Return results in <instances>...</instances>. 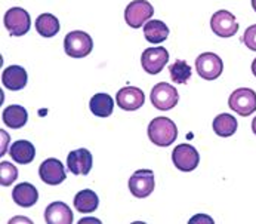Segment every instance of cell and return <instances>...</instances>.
Wrapping results in <instances>:
<instances>
[{
	"instance_id": "32",
	"label": "cell",
	"mask_w": 256,
	"mask_h": 224,
	"mask_svg": "<svg viewBox=\"0 0 256 224\" xmlns=\"http://www.w3.org/2000/svg\"><path fill=\"white\" fill-rule=\"evenodd\" d=\"M252 73L256 76V58L254 60V63H252Z\"/></svg>"
},
{
	"instance_id": "21",
	"label": "cell",
	"mask_w": 256,
	"mask_h": 224,
	"mask_svg": "<svg viewBox=\"0 0 256 224\" xmlns=\"http://www.w3.org/2000/svg\"><path fill=\"white\" fill-rule=\"evenodd\" d=\"M237 126H238L237 119L234 116L228 114V113H220L214 119V131H215V134L220 135V137H224V138L234 135L236 131H237Z\"/></svg>"
},
{
	"instance_id": "29",
	"label": "cell",
	"mask_w": 256,
	"mask_h": 224,
	"mask_svg": "<svg viewBox=\"0 0 256 224\" xmlns=\"http://www.w3.org/2000/svg\"><path fill=\"white\" fill-rule=\"evenodd\" d=\"M2 138H3V143H2V151H0V156H3L4 154V151L8 149V143H9V135L4 132V131H2Z\"/></svg>"
},
{
	"instance_id": "22",
	"label": "cell",
	"mask_w": 256,
	"mask_h": 224,
	"mask_svg": "<svg viewBox=\"0 0 256 224\" xmlns=\"http://www.w3.org/2000/svg\"><path fill=\"white\" fill-rule=\"evenodd\" d=\"M90 112L94 113L98 117H108L112 114V109H114V101L112 97L108 94H95L90 98L89 103Z\"/></svg>"
},
{
	"instance_id": "8",
	"label": "cell",
	"mask_w": 256,
	"mask_h": 224,
	"mask_svg": "<svg viewBox=\"0 0 256 224\" xmlns=\"http://www.w3.org/2000/svg\"><path fill=\"white\" fill-rule=\"evenodd\" d=\"M172 162L180 171L190 172L198 166L200 154L191 144H180L172 151Z\"/></svg>"
},
{
	"instance_id": "12",
	"label": "cell",
	"mask_w": 256,
	"mask_h": 224,
	"mask_svg": "<svg viewBox=\"0 0 256 224\" xmlns=\"http://www.w3.org/2000/svg\"><path fill=\"white\" fill-rule=\"evenodd\" d=\"M116 103L120 109L126 112H135L141 109L146 103V95L140 88L124 86L116 95Z\"/></svg>"
},
{
	"instance_id": "16",
	"label": "cell",
	"mask_w": 256,
	"mask_h": 224,
	"mask_svg": "<svg viewBox=\"0 0 256 224\" xmlns=\"http://www.w3.org/2000/svg\"><path fill=\"white\" fill-rule=\"evenodd\" d=\"M2 83L9 91H20L27 85V72L20 66H9L3 70Z\"/></svg>"
},
{
	"instance_id": "11",
	"label": "cell",
	"mask_w": 256,
	"mask_h": 224,
	"mask_svg": "<svg viewBox=\"0 0 256 224\" xmlns=\"http://www.w3.org/2000/svg\"><path fill=\"white\" fill-rule=\"evenodd\" d=\"M169 52L164 48H148L141 55V64L142 69L148 75H157L160 73L164 66L168 64Z\"/></svg>"
},
{
	"instance_id": "14",
	"label": "cell",
	"mask_w": 256,
	"mask_h": 224,
	"mask_svg": "<svg viewBox=\"0 0 256 224\" xmlns=\"http://www.w3.org/2000/svg\"><path fill=\"white\" fill-rule=\"evenodd\" d=\"M67 166L74 175H88L92 169V154L86 149H77L68 153Z\"/></svg>"
},
{
	"instance_id": "30",
	"label": "cell",
	"mask_w": 256,
	"mask_h": 224,
	"mask_svg": "<svg viewBox=\"0 0 256 224\" xmlns=\"http://www.w3.org/2000/svg\"><path fill=\"white\" fill-rule=\"evenodd\" d=\"M88 221H90V223H92V221H95V223H100L98 220H92V218H84V220H82L80 223H88Z\"/></svg>"
},
{
	"instance_id": "4",
	"label": "cell",
	"mask_w": 256,
	"mask_h": 224,
	"mask_svg": "<svg viewBox=\"0 0 256 224\" xmlns=\"http://www.w3.org/2000/svg\"><path fill=\"white\" fill-rule=\"evenodd\" d=\"M228 106L232 112L248 117L256 110V92L250 88H238L230 95Z\"/></svg>"
},
{
	"instance_id": "28",
	"label": "cell",
	"mask_w": 256,
	"mask_h": 224,
	"mask_svg": "<svg viewBox=\"0 0 256 224\" xmlns=\"http://www.w3.org/2000/svg\"><path fill=\"white\" fill-rule=\"evenodd\" d=\"M214 223V220L210 218V217H206V215H203V214H200V215H197V217H194V218H191L190 220V223Z\"/></svg>"
},
{
	"instance_id": "9",
	"label": "cell",
	"mask_w": 256,
	"mask_h": 224,
	"mask_svg": "<svg viewBox=\"0 0 256 224\" xmlns=\"http://www.w3.org/2000/svg\"><path fill=\"white\" fill-rule=\"evenodd\" d=\"M210 29L220 38H232L238 32V24H237L236 17L231 12L220 9L212 15Z\"/></svg>"
},
{
	"instance_id": "6",
	"label": "cell",
	"mask_w": 256,
	"mask_h": 224,
	"mask_svg": "<svg viewBox=\"0 0 256 224\" xmlns=\"http://www.w3.org/2000/svg\"><path fill=\"white\" fill-rule=\"evenodd\" d=\"M178 101H180L178 91L170 83L160 82L151 91V103L157 110H164V112L170 110L178 104Z\"/></svg>"
},
{
	"instance_id": "23",
	"label": "cell",
	"mask_w": 256,
	"mask_h": 224,
	"mask_svg": "<svg viewBox=\"0 0 256 224\" xmlns=\"http://www.w3.org/2000/svg\"><path fill=\"white\" fill-rule=\"evenodd\" d=\"M144 36L150 43H162L169 36V29L163 21L151 20L144 26Z\"/></svg>"
},
{
	"instance_id": "33",
	"label": "cell",
	"mask_w": 256,
	"mask_h": 224,
	"mask_svg": "<svg viewBox=\"0 0 256 224\" xmlns=\"http://www.w3.org/2000/svg\"><path fill=\"white\" fill-rule=\"evenodd\" d=\"M252 8L255 9V12H256V0H252Z\"/></svg>"
},
{
	"instance_id": "7",
	"label": "cell",
	"mask_w": 256,
	"mask_h": 224,
	"mask_svg": "<svg viewBox=\"0 0 256 224\" xmlns=\"http://www.w3.org/2000/svg\"><path fill=\"white\" fill-rule=\"evenodd\" d=\"M224 64L220 55L214 52H204L196 60V72L197 75L206 80H215L222 75Z\"/></svg>"
},
{
	"instance_id": "3",
	"label": "cell",
	"mask_w": 256,
	"mask_h": 224,
	"mask_svg": "<svg viewBox=\"0 0 256 224\" xmlns=\"http://www.w3.org/2000/svg\"><path fill=\"white\" fill-rule=\"evenodd\" d=\"M3 23H4V27L9 32V35L14 38L27 35L30 32V26H32L30 14L22 8H10L6 12Z\"/></svg>"
},
{
	"instance_id": "25",
	"label": "cell",
	"mask_w": 256,
	"mask_h": 224,
	"mask_svg": "<svg viewBox=\"0 0 256 224\" xmlns=\"http://www.w3.org/2000/svg\"><path fill=\"white\" fill-rule=\"evenodd\" d=\"M169 73L172 77L174 83H180V85H185L190 77H191V67L188 66V63H185L182 60L175 61L170 67H169Z\"/></svg>"
},
{
	"instance_id": "2",
	"label": "cell",
	"mask_w": 256,
	"mask_h": 224,
	"mask_svg": "<svg viewBox=\"0 0 256 224\" xmlns=\"http://www.w3.org/2000/svg\"><path fill=\"white\" fill-rule=\"evenodd\" d=\"M94 42L84 32H70L64 39V51L72 58H84L92 52Z\"/></svg>"
},
{
	"instance_id": "17",
	"label": "cell",
	"mask_w": 256,
	"mask_h": 224,
	"mask_svg": "<svg viewBox=\"0 0 256 224\" xmlns=\"http://www.w3.org/2000/svg\"><path fill=\"white\" fill-rule=\"evenodd\" d=\"M12 199L16 205L22 208L33 206L38 199L37 188L30 183H20L18 186L12 190Z\"/></svg>"
},
{
	"instance_id": "13",
	"label": "cell",
	"mask_w": 256,
	"mask_h": 224,
	"mask_svg": "<svg viewBox=\"0 0 256 224\" xmlns=\"http://www.w3.org/2000/svg\"><path fill=\"white\" fill-rule=\"evenodd\" d=\"M38 175L42 181L49 186H58L67 178L62 162L58 159H52V157L42 162V165L38 166Z\"/></svg>"
},
{
	"instance_id": "31",
	"label": "cell",
	"mask_w": 256,
	"mask_h": 224,
	"mask_svg": "<svg viewBox=\"0 0 256 224\" xmlns=\"http://www.w3.org/2000/svg\"><path fill=\"white\" fill-rule=\"evenodd\" d=\"M252 131H254V134L256 135V117L252 120Z\"/></svg>"
},
{
	"instance_id": "27",
	"label": "cell",
	"mask_w": 256,
	"mask_h": 224,
	"mask_svg": "<svg viewBox=\"0 0 256 224\" xmlns=\"http://www.w3.org/2000/svg\"><path fill=\"white\" fill-rule=\"evenodd\" d=\"M243 43L250 49V51H256V24L250 26L249 29H246L244 35H243Z\"/></svg>"
},
{
	"instance_id": "19",
	"label": "cell",
	"mask_w": 256,
	"mask_h": 224,
	"mask_svg": "<svg viewBox=\"0 0 256 224\" xmlns=\"http://www.w3.org/2000/svg\"><path fill=\"white\" fill-rule=\"evenodd\" d=\"M27 119H28V113L20 104H12V106L6 107L3 110V114H2L3 123L12 129L22 128L27 123Z\"/></svg>"
},
{
	"instance_id": "18",
	"label": "cell",
	"mask_w": 256,
	"mask_h": 224,
	"mask_svg": "<svg viewBox=\"0 0 256 224\" xmlns=\"http://www.w3.org/2000/svg\"><path fill=\"white\" fill-rule=\"evenodd\" d=\"M9 154L10 157L20 163V165H28L34 160V156H36V149L34 146L27 141V140H18L16 143L12 144V147L9 150Z\"/></svg>"
},
{
	"instance_id": "10",
	"label": "cell",
	"mask_w": 256,
	"mask_h": 224,
	"mask_svg": "<svg viewBox=\"0 0 256 224\" xmlns=\"http://www.w3.org/2000/svg\"><path fill=\"white\" fill-rule=\"evenodd\" d=\"M156 181H154V172L150 169H140L132 174L129 178V190L135 197L144 199L150 196L154 190Z\"/></svg>"
},
{
	"instance_id": "26",
	"label": "cell",
	"mask_w": 256,
	"mask_h": 224,
	"mask_svg": "<svg viewBox=\"0 0 256 224\" xmlns=\"http://www.w3.org/2000/svg\"><path fill=\"white\" fill-rule=\"evenodd\" d=\"M18 178V169L9 162L0 163V184L3 187L10 186Z\"/></svg>"
},
{
	"instance_id": "15",
	"label": "cell",
	"mask_w": 256,
	"mask_h": 224,
	"mask_svg": "<svg viewBox=\"0 0 256 224\" xmlns=\"http://www.w3.org/2000/svg\"><path fill=\"white\" fill-rule=\"evenodd\" d=\"M44 220L48 224H72L73 212L64 202H54L44 209Z\"/></svg>"
},
{
	"instance_id": "24",
	"label": "cell",
	"mask_w": 256,
	"mask_h": 224,
	"mask_svg": "<svg viewBox=\"0 0 256 224\" xmlns=\"http://www.w3.org/2000/svg\"><path fill=\"white\" fill-rule=\"evenodd\" d=\"M60 21L52 14H42L36 20V30L43 38H54L60 32Z\"/></svg>"
},
{
	"instance_id": "1",
	"label": "cell",
	"mask_w": 256,
	"mask_h": 224,
	"mask_svg": "<svg viewBox=\"0 0 256 224\" xmlns=\"http://www.w3.org/2000/svg\"><path fill=\"white\" fill-rule=\"evenodd\" d=\"M146 132L151 143L160 147L170 146L178 137V128L169 117H154L150 122Z\"/></svg>"
},
{
	"instance_id": "20",
	"label": "cell",
	"mask_w": 256,
	"mask_h": 224,
	"mask_svg": "<svg viewBox=\"0 0 256 224\" xmlns=\"http://www.w3.org/2000/svg\"><path fill=\"white\" fill-rule=\"evenodd\" d=\"M100 203L98 194L94 190H80L76 196H74V208L82 212V214H90L94 211H96Z\"/></svg>"
},
{
	"instance_id": "5",
	"label": "cell",
	"mask_w": 256,
	"mask_h": 224,
	"mask_svg": "<svg viewBox=\"0 0 256 224\" xmlns=\"http://www.w3.org/2000/svg\"><path fill=\"white\" fill-rule=\"evenodd\" d=\"M154 14V8L146 0H134L124 9V20L129 27L140 29L146 26Z\"/></svg>"
}]
</instances>
